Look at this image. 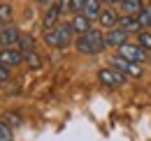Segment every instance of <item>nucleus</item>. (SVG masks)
Wrapping results in <instances>:
<instances>
[{
  "label": "nucleus",
  "instance_id": "1a4fd4ad",
  "mask_svg": "<svg viewBox=\"0 0 151 141\" xmlns=\"http://www.w3.org/2000/svg\"><path fill=\"white\" fill-rule=\"evenodd\" d=\"M21 60H23V51L9 49V46H2V49H0V63H2V65H7V67H17Z\"/></svg>",
  "mask_w": 151,
  "mask_h": 141
},
{
  "label": "nucleus",
  "instance_id": "a211bd4d",
  "mask_svg": "<svg viewBox=\"0 0 151 141\" xmlns=\"http://www.w3.org/2000/svg\"><path fill=\"white\" fill-rule=\"evenodd\" d=\"M137 19H139L142 28H149V26H151V5H144V7H142V12L137 14Z\"/></svg>",
  "mask_w": 151,
  "mask_h": 141
},
{
  "label": "nucleus",
  "instance_id": "6e6552de",
  "mask_svg": "<svg viewBox=\"0 0 151 141\" xmlns=\"http://www.w3.org/2000/svg\"><path fill=\"white\" fill-rule=\"evenodd\" d=\"M19 28L7 23L0 28V46H12V44H19Z\"/></svg>",
  "mask_w": 151,
  "mask_h": 141
},
{
  "label": "nucleus",
  "instance_id": "4468645a",
  "mask_svg": "<svg viewBox=\"0 0 151 141\" xmlns=\"http://www.w3.org/2000/svg\"><path fill=\"white\" fill-rule=\"evenodd\" d=\"M100 2H102V0H86V2H84L81 14H84V16H88L91 21L98 19V16H100V9H102V5H100Z\"/></svg>",
  "mask_w": 151,
  "mask_h": 141
},
{
  "label": "nucleus",
  "instance_id": "aec40b11",
  "mask_svg": "<svg viewBox=\"0 0 151 141\" xmlns=\"http://www.w3.org/2000/svg\"><path fill=\"white\" fill-rule=\"evenodd\" d=\"M33 37L30 35H26V37H19V46H21V51H33Z\"/></svg>",
  "mask_w": 151,
  "mask_h": 141
},
{
  "label": "nucleus",
  "instance_id": "423d86ee",
  "mask_svg": "<svg viewBox=\"0 0 151 141\" xmlns=\"http://www.w3.org/2000/svg\"><path fill=\"white\" fill-rule=\"evenodd\" d=\"M105 42H107V46L119 49L121 44H126V42H128V33H126L123 28H119V26L107 28V30H105Z\"/></svg>",
  "mask_w": 151,
  "mask_h": 141
},
{
  "label": "nucleus",
  "instance_id": "a878e982",
  "mask_svg": "<svg viewBox=\"0 0 151 141\" xmlns=\"http://www.w3.org/2000/svg\"><path fill=\"white\" fill-rule=\"evenodd\" d=\"M147 63H149V67H151V53H149V58H147Z\"/></svg>",
  "mask_w": 151,
  "mask_h": 141
},
{
  "label": "nucleus",
  "instance_id": "f257e3e1",
  "mask_svg": "<svg viewBox=\"0 0 151 141\" xmlns=\"http://www.w3.org/2000/svg\"><path fill=\"white\" fill-rule=\"evenodd\" d=\"M75 49L79 53H84V56H98V53H102L107 49V42H105V33H100V30H88V33H84V35H79L75 39Z\"/></svg>",
  "mask_w": 151,
  "mask_h": 141
},
{
  "label": "nucleus",
  "instance_id": "f3484780",
  "mask_svg": "<svg viewBox=\"0 0 151 141\" xmlns=\"http://www.w3.org/2000/svg\"><path fill=\"white\" fill-rule=\"evenodd\" d=\"M23 60L33 67V70H37V67H42V60L37 58V53H35V49L33 51H23Z\"/></svg>",
  "mask_w": 151,
  "mask_h": 141
},
{
  "label": "nucleus",
  "instance_id": "39448f33",
  "mask_svg": "<svg viewBox=\"0 0 151 141\" xmlns=\"http://www.w3.org/2000/svg\"><path fill=\"white\" fill-rule=\"evenodd\" d=\"M147 49H142L139 44H130V42H126V44H121L119 46V56H123V58H128V60H135V63H147Z\"/></svg>",
  "mask_w": 151,
  "mask_h": 141
},
{
  "label": "nucleus",
  "instance_id": "7ed1b4c3",
  "mask_svg": "<svg viewBox=\"0 0 151 141\" xmlns=\"http://www.w3.org/2000/svg\"><path fill=\"white\" fill-rule=\"evenodd\" d=\"M109 65H112V67H116V70H121L126 76H135V79H139V76H142V72H144L142 67H139L142 63L128 60V58H123V56H119V53L109 58Z\"/></svg>",
  "mask_w": 151,
  "mask_h": 141
},
{
  "label": "nucleus",
  "instance_id": "6ab92c4d",
  "mask_svg": "<svg viewBox=\"0 0 151 141\" xmlns=\"http://www.w3.org/2000/svg\"><path fill=\"white\" fill-rule=\"evenodd\" d=\"M137 44H139L142 49L151 51V33H147V30H139V33H137Z\"/></svg>",
  "mask_w": 151,
  "mask_h": 141
},
{
  "label": "nucleus",
  "instance_id": "20e7f679",
  "mask_svg": "<svg viewBox=\"0 0 151 141\" xmlns=\"http://www.w3.org/2000/svg\"><path fill=\"white\" fill-rule=\"evenodd\" d=\"M98 81L102 86H107V88H119V86L126 83V74L109 65V67H102V70L98 72Z\"/></svg>",
  "mask_w": 151,
  "mask_h": 141
},
{
  "label": "nucleus",
  "instance_id": "393cba45",
  "mask_svg": "<svg viewBox=\"0 0 151 141\" xmlns=\"http://www.w3.org/2000/svg\"><path fill=\"white\" fill-rule=\"evenodd\" d=\"M33 2H42V5H49L51 0H33Z\"/></svg>",
  "mask_w": 151,
  "mask_h": 141
},
{
  "label": "nucleus",
  "instance_id": "dca6fc26",
  "mask_svg": "<svg viewBox=\"0 0 151 141\" xmlns=\"http://www.w3.org/2000/svg\"><path fill=\"white\" fill-rule=\"evenodd\" d=\"M12 16H14V12H12V5H9V2H2V5H0V26H7V23H12Z\"/></svg>",
  "mask_w": 151,
  "mask_h": 141
},
{
  "label": "nucleus",
  "instance_id": "0eeeda50",
  "mask_svg": "<svg viewBox=\"0 0 151 141\" xmlns=\"http://www.w3.org/2000/svg\"><path fill=\"white\" fill-rule=\"evenodd\" d=\"M60 5H58V0L56 2H49V7L44 9V16H42V28L44 30H49V28H54L58 23V19H60Z\"/></svg>",
  "mask_w": 151,
  "mask_h": 141
},
{
  "label": "nucleus",
  "instance_id": "f8f14e48",
  "mask_svg": "<svg viewBox=\"0 0 151 141\" xmlns=\"http://www.w3.org/2000/svg\"><path fill=\"white\" fill-rule=\"evenodd\" d=\"M70 23H72V28H75L77 35H84V33H88V30H91V19L84 16V14H75Z\"/></svg>",
  "mask_w": 151,
  "mask_h": 141
},
{
  "label": "nucleus",
  "instance_id": "9d476101",
  "mask_svg": "<svg viewBox=\"0 0 151 141\" xmlns=\"http://www.w3.org/2000/svg\"><path fill=\"white\" fill-rule=\"evenodd\" d=\"M116 26H119V28H123L128 35H132V33H139V30H142V23H139V19H137V16H128V14H121Z\"/></svg>",
  "mask_w": 151,
  "mask_h": 141
},
{
  "label": "nucleus",
  "instance_id": "5701e85b",
  "mask_svg": "<svg viewBox=\"0 0 151 141\" xmlns=\"http://www.w3.org/2000/svg\"><path fill=\"white\" fill-rule=\"evenodd\" d=\"M7 79H9V67L0 63V83H2V81H7Z\"/></svg>",
  "mask_w": 151,
  "mask_h": 141
},
{
  "label": "nucleus",
  "instance_id": "412c9836",
  "mask_svg": "<svg viewBox=\"0 0 151 141\" xmlns=\"http://www.w3.org/2000/svg\"><path fill=\"white\" fill-rule=\"evenodd\" d=\"M0 141H12V130H9V125L2 123V120H0Z\"/></svg>",
  "mask_w": 151,
  "mask_h": 141
},
{
  "label": "nucleus",
  "instance_id": "2eb2a0df",
  "mask_svg": "<svg viewBox=\"0 0 151 141\" xmlns=\"http://www.w3.org/2000/svg\"><path fill=\"white\" fill-rule=\"evenodd\" d=\"M84 2H86V0H58V5H60V12H63V14H65V12L81 14V9H84Z\"/></svg>",
  "mask_w": 151,
  "mask_h": 141
},
{
  "label": "nucleus",
  "instance_id": "4be33fe9",
  "mask_svg": "<svg viewBox=\"0 0 151 141\" xmlns=\"http://www.w3.org/2000/svg\"><path fill=\"white\" fill-rule=\"evenodd\" d=\"M5 120H12V123H9L12 127H19V125H21V118H19V116H14V113H5Z\"/></svg>",
  "mask_w": 151,
  "mask_h": 141
},
{
  "label": "nucleus",
  "instance_id": "9b49d317",
  "mask_svg": "<svg viewBox=\"0 0 151 141\" xmlns=\"http://www.w3.org/2000/svg\"><path fill=\"white\" fill-rule=\"evenodd\" d=\"M98 21H100V26L107 30V28H114V26L119 23V14L114 12L112 7H105V9H100V16H98Z\"/></svg>",
  "mask_w": 151,
  "mask_h": 141
},
{
  "label": "nucleus",
  "instance_id": "f03ea898",
  "mask_svg": "<svg viewBox=\"0 0 151 141\" xmlns=\"http://www.w3.org/2000/svg\"><path fill=\"white\" fill-rule=\"evenodd\" d=\"M72 35H75L72 23H56L54 28L44 30V42L54 49H68L72 44Z\"/></svg>",
  "mask_w": 151,
  "mask_h": 141
},
{
  "label": "nucleus",
  "instance_id": "b1692460",
  "mask_svg": "<svg viewBox=\"0 0 151 141\" xmlns=\"http://www.w3.org/2000/svg\"><path fill=\"white\" fill-rule=\"evenodd\" d=\"M107 2H109V5H121L123 0H107Z\"/></svg>",
  "mask_w": 151,
  "mask_h": 141
},
{
  "label": "nucleus",
  "instance_id": "ddd939ff",
  "mask_svg": "<svg viewBox=\"0 0 151 141\" xmlns=\"http://www.w3.org/2000/svg\"><path fill=\"white\" fill-rule=\"evenodd\" d=\"M121 14H128V16H137L139 12H142V7H144V2L142 0H123L121 5Z\"/></svg>",
  "mask_w": 151,
  "mask_h": 141
}]
</instances>
